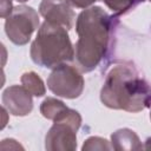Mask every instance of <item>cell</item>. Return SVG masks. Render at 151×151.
Wrapping results in <instances>:
<instances>
[{
    "mask_svg": "<svg viewBox=\"0 0 151 151\" xmlns=\"http://www.w3.org/2000/svg\"><path fill=\"white\" fill-rule=\"evenodd\" d=\"M117 26V15H110L100 6H91L79 13L76 20L78 40L74 59L81 72H92L107 63L113 51Z\"/></svg>",
    "mask_w": 151,
    "mask_h": 151,
    "instance_id": "1",
    "label": "cell"
},
{
    "mask_svg": "<svg viewBox=\"0 0 151 151\" xmlns=\"http://www.w3.org/2000/svg\"><path fill=\"white\" fill-rule=\"evenodd\" d=\"M100 100L109 109L137 113L151 106V86L132 63H120L106 74Z\"/></svg>",
    "mask_w": 151,
    "mask_h": 151,
    "instance_id": "2",
    "label": "cell"
},
{
    "mask_svg": "<svg viewBox=\"0 0 151 151\" xmlns=\"http://www.w3.org/2000/svg\"><path fill=\"white\" fill-rule=\"evenodd\" d=\"M29 55L38 66L54 68L74 60V46L65 27L45 20L31 45Z\"/></svg>",
    "mask_w": 151,
    "mask_h": 151,
    "instance_id": "3",
    "label": "cell"
},
{
    "mask_svg": "<svg viewBox=\"0 0 151 151\" xmlns=\"http://www.w3.org/2000/svg\"><path fill=\"white\" fill-rule=\"evenodd\" d=\"M45 137L47 151H74L77 149V132L81 125L78 111L66 107L53 120Z\"/></svg>",
    "mask_w": 151,
    "mask_h": 151,
    "instance_id": "4",
    "label": "cell"
},
{
    "mask_svg": "<svg viewBox=\"0 0 151 151\" xmlns=\"http://www.w3.org/2000/svg\"><path fill=\"white\" fill-rule=\"evenodd\" d=\"M39 27L38 12L26 5H19L5 20V33L8 39L18 46L26 45Z\"/></svg>",
    "mask_w": 151,
    "mask_h": 151,
    "instance_id": "5",
    "label": "cell"
},
{
    "mask_svg": "<svg viewBox=\"0 0 151 151\" xmlns=\"http://www.w3.org/2000/svg\"><path fill=\"white\" fill-rule=\"evenodd\" d=\"M85 81L80 71L64 63L53 68L47 78L48 90L57 97L66 99H76L81 96Z\"/></svg>",
    "mask_w": 151,
    "mask_h": 151,
    "instance_id": "6",
    "label": "cell"
},
{
    "mask_svg": "<svg viewBox=\"0 0 151 151\" xmlns=\"http://www.w3.org/2000/svg\"><path fill=\"white\" fill-rule=\"evenodd\" d=\"M1 101L7 112L17 117L27 116L33 110L32 94L22 85H12L5 88Z\"/></svg>",
    "mask_w": 151,
    "mask_h": 151,
    "instance_id": "7",
    "label": "cell"
},
{
    "mask_svg": "<svg viewBox=\"0 0 151 151\" xmlns=\"http://www.w3.org/2000/svg\"><path fill=\"white\" fill-rule=\"evenodd\" d=\"M39 13L46 21L61 25L67 31L73 27L76 14L66 0H41Z\"/></svg>",
    "mask_w": 151,
    "mask_h": 151,
    "instance_id": "8",
    "label": "cell"
},
{
    "mask_svg": "<svg viewBox=\"0 0 151 151\" xmlns=\"http://www.w3.org/2000/svg\"><path fill=\"white\" fill-rule=\"evenodd\" d=\"M111 145L112 149L117 151H131L144 149L137 133L127 127L119 129L111 134Z\"/></svg>",
    "mask_w": 151,
    "mask_h": 151,
    "instance_id": "9",
    "label": "cell"
},
{
    "mask_svg": "<svg viewBox=\"0 0 151 151\" xmlns=\"http://www.w3.org/2000/svg\"><path fill=\"white\" fill-rule=\"evenodd\" d=\"M21 85L34 97H42L46 93V86L42 79L33 71L25 72L21 76Z\"/></svg>",
    "mask_w": 151,
    "mask_h": 151,
    "instance_id": "10",
    "label": "cell"
},
{
    "mask_svg": "<svg viewBox=\"0 0 151 151\" xmlns=\"http://www.w3.org/2000/svg\"><path fill=\"white\" fill-rule=\"evenodd\" d=\"M114 15H124L133 11L139 4H143L145 0H100Z\"/></svg>",
    "mask_w": 151,
    "mask_h": 151,
    "instance_id": "11",
    "label": "cell"
},
{
    "mask_svg": "<svg viewBox=\"0 0 151 151\" xmlns=\"http://www.w3.org/2000/svg\"><path fill=\"white\" fill-rule=\"evenodd\" d=\"M67 106L64 104V101L53 98V97H47L46 99H44V101L40 105V113L50 120H53L64 109H66Z\"/></svg>",
    "mask_w": 151,
    "mask_h": 151,
    "instance_id": "12",
    "label": "cell"
},
{
    "mask_svg": "<svg viewBox=\"0 0 151 151\" xmlns=\"http://www.w3.org/2000/svg\"><path fill=\"white\" fill-rule=\"evenodd\" d=\"M83 151H93V150H112V145L110 144V142H107L105 138L101 137H90L87 138L83 146H81Z\"/></svg>",
    "mask_w": 151,
    "mask_h": 151,
    "instance_id": "13",
    "label": "cell"
},
{
    "mask_svg": "<svg viewBox=\"0 0 151 151\" xmlns=\"http://www.w3.org/2000/svg\"><path fill=\"white\" fill-rule=\"evenodd\" d=\"M72 7H76V8H81V9H85V8H88L91 7L94 2H97L98 0H66Z\"/></svg>",
    "mask_w": 151,
    "mask_h": 151,
    "instance_id": "14",
    "label": "cell"
},
{
    "mask_svg": "<svg viewBox=\"0 0 151 151\" xmlns=\"http://www.w3.org/2000/svg\"><path fill=\"white\" fill-rule=\"evenodd\" d=\"M13 6H12V0H2L1 2V18H7L12 11H13Z\"/></svg>",
    "mask_w": 151,
    "mask_h": 151,
    "instance_id": "15",
    "label": "cell"
},
{
    "mask_svg": "<svg viewBox=\"0 0 151 151\" xmlns=\"http://www.w3.org/2000/svg\"><path fill=\"white\" fill-rule=\"evenodd\" d=\"M144 149H145V150H151V137H149V138L145 140Z\"/></svg>",
    "mask_w": 151,
    "mask_h": 151,
    "instance_id": "16",
    "label": "cell"
},
{
    "mask_svg": "<svg viewBox=\"0 0 151 151\" xmlns=\"http://www.w3.org/2000/svg\"><path fill=\"white\" fill-rule=\"evenodd\" d=\"M15 1H18V2H26V1H28V0H15Z\"/></svg>",
    "mask_w": 151,
    "mask_h": 151,
    "instance_id": "17",
    "label": "cell"
},
{
    "mask_svg": "<svg viewBox=\"0 0 151 151\" xmlns=\"http://www.w3.org/2000/svg\"><path fill=\"white\" fill-rule=\"evenodd\" d=\"M150 120H151V111H150Z\"/></svg>",
    "mask_w": 151,
    "mask_h": 151,
    "instance_id": "18",
    "label": "cell"
},
{
    "mask_svg": "<svg viewBox=\"0 0 151 151\" xmlns=\"http://www.w3.org/2000/svg\"><path fill=\"white\" fill-rule=\"evenodd\" d=\"M149 1H151V0H149Z\"/></svg>",
    "mask_w": 151,
    "mask_h": 151,
    "instance_id": "19",
    "label": "cell"
}]
</instances>
